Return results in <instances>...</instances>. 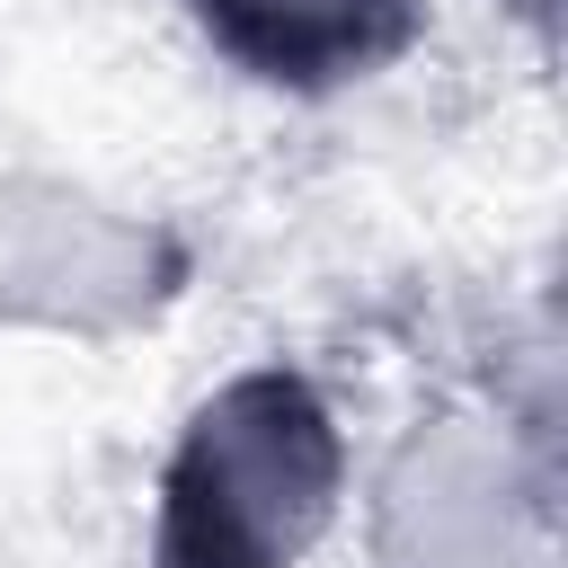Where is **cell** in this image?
<instances>
[{
  "label": "cell",
  "instance_id": "cell-1",
  "mask_svg": "<svg viewBox=\"0 0 568 568\" xmlns=\"http://www.w3.org/2000/svg\"><path fill=\"white\" fill-rule=\"evenodd\" d=\"M337 506V426L302 373L222 382L160 479V568H293Z\"/></svg>",
  "mask_w": 568,
  "mask_h": 568
},
{
  "label": "cell",
  "instance_id": "cell-2",
  "mask_svg": "<svg viewBox=\"0 0 568 568\" xmlns=\"http://www.w3.org/2000/svg\"><path fill=\"white\" fill-rule=\"evenodd\" d=\"M186 18L213 36V53L275 89L364 80L417 36V0H186Z\"/></svg>",
  "mask_w": 568,
  "mask_h": 568
}]
</instances>
